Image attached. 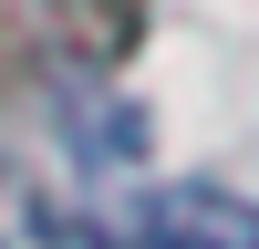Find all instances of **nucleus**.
<instances>
[{
  "instance_id": "1",
  "label": "nucleus",
  "mask_w": 259,
  "mask_h": 249,
  "mask_svg": "<svg viewBox=\"0 0 259 249\" xmlns=\"http://www.w3.org/2000/svg\"><path fill=\"white\" fill-rule=\"evenodd\" d=\"M0 249H104V239L41 187L21 156H0Z\"/></svg>"
},
{
  "instance_id": "2",
  "label": "nucleus",
  "mask_w": 259,
  "mask_h": 249,
  "mask_svg": "<svg viewBox=\"0 0 259 249\" xmlns=\"http://www.w3.org/2000/svg\"><path fill=\"white\" fill-rule=\"evenodd\" d=\"M135 249H259V218L239 197H207V187H177V197H156V218H145Z\"/></svg>"
}]
</instances>
